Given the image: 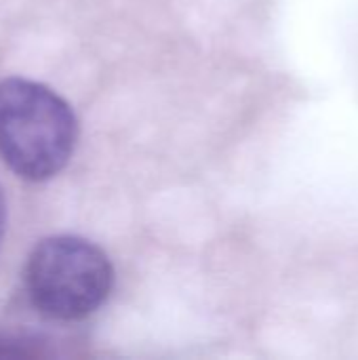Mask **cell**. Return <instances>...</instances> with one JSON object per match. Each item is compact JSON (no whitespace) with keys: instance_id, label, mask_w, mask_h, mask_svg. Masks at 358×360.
<instances>
[{"instance_id":"3","label":"cell","mask_w":358,"mask_h":360,"mask_svg":"<svg viewBox=\"0 0 358 360\" xmlns=\"http://www.w3.org/2000/svg\"><path fill=\"white\" fill-rule=\"evenodd\" d=\"M25 354H30V350L23 348L21 342L0 333V356H25Z\"/></svg>"},{"instance_id":"2","label":"cell","mask_w":358,"mask_h":360,"mask_svg":"<svg viewBox=\"0 0 358 360\" xmlns=\"http://www.w3.org/2000/svg\"><path fill=\"white\" fill-rule=\"evenodd\" d=\"M25 291L32 306L46 319L74 323L97 312L114 287L108 255L80 236L40 240L25 264Z\"/></svg>"},{"instance_id":"4","label":"cell","mask_w":358,"mask_h":360,"mask_svg":"<svg viewBox=\"0 0 358 360\" xmlns=\"http://www.w3.org/2000/svg\"><path fill=\"white\" fill-rule=\"evenodd\" d=\"M4 226H6V205H4V196L0 190V245H2V236H4Z\"/></svg>"},{"instance_id":"1","label":"cell","mask_w":358,"mask_h":360,"mask_svg":"<svg viewBox=\"0 0 358 360\" xmlns=\"http://www.w3.org/2000/svg\"><path fill=\"white\" fill-rule=\"evenodd\" d=\"M76 139V116L53 89L25 78L0 82V158L15 175L27 181L55 177Z\"/></svg>"}]
</instances>
